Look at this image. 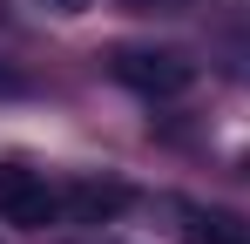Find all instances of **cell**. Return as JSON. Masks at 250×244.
<instances>
[{
	"mask_svg": "<svg viewBox=\"0 0 250 244\" xmlns=\"http://www.w3.org/2000/svg\"><path fill=\"white\" fill-rule=\"evenodd\" d=\"M108 75L122 88H135V95H149V102H169V95H183L196 81V68L176 48H115L108 54Z\"/></svg>",
	"mask_w": 250,
	"mask_h": 244,
	"instance_id": "1",
	"label": "cell"
},
{
	"mask_svg": "<svg viewBox=\"0 0 250 244\" xmlns=\"http://www.w3.org/2000/svg\"><path fill=\"white\" fill-rule=\"evenodd\" d=\"M61 217V190L27 163H0V224L14 231H47Z\"/></svg>",
	"mask_w": 250,
	"mask_h": 244,
	"instance_id": "2",
	"label": "cell"
},
{
	"mask_svg": "<svg viewBox=\"0 0 250 244\" xmlns=\"http://www.w3.org/2000/svg\"><path fill=\"white\" fill-rule=\"evenodd\" d=\"M122 210H128V183H115V176H82V183L61 190V217L68 224H115Z\"/></svg>",
	"mask_w": 250,
	"mask_h": 244,
	"instance_id": "3",
	"label": "cell"
},
{
	"mask_svg": "<svg viewBox=\"0 0 250 244\" xmlns=\"http://www.w3.org/2000/svg\"><path fill=\"white\" fill-rule=\"evenodd\" d=\"M183 231H189V244H250V224L237 210H203V203L183 210Z\"/></svg>",
	"mask_w": 250,
	"mask_h": 244,
	"instance_id": "4",
	"label": "cell"
},
{
	"mask_svg": "<svg viewBox=\"0 0 250 244\" xmlns=\"http://www.w3.org/2000/svg\"><path fill=\"white\" fill-rule=\"evenodd\" d=\"M41 7H54V14H82L88 0H41Z\"/></svg>",
	"mask_w": 250,
	"mask_h": 244,
	"instance_id": "5",
	"label": "cell"
},
{
	"mask_svg": "<svg viewBox=\"0 0 250 244\" xmlns=\"http://www.w3.org/2000/svg\"><path fill=\"white\" fill-rule=\"evenodd\" d=\"M128 7H163V0H128Z\"/></svg>",
	"mask_w": 250,
	"mask_h": 244,
	"instance_id": "6",
	"label": "cell"
}]
</instances>
